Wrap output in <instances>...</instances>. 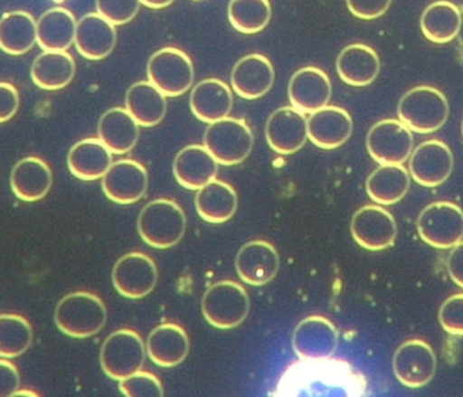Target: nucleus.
<instances>
[{
  "instance_id": "f257e3e1",
  "label": "nucleus",
  "mask_w": 463,
  "mask_h": 397,
  "mask_svg": "<svg viewBox=\"0 0 463 397\" xmlns=\"http://www.w3.org/2000/svg\"><path fill=\"white\" fill-rule=\"evenodd\" d=\"M108 322L105 303L90 292L64 296L54 309V323L64 336L86 339L97 336Z\"/></svg>"
},
{
  "instance_id": "f03ea898",
  "label": "nucleus",
  "mask_w": 463,
  "mask_h": 397,
  "mask_svg": "<svg viewBox=\"0 0 463 397\" xmlns=\"http://www.w3.org/2000/svg\"><path fill=\"white\" fill-rule=\"evenodd\" d=\"M187 219L181 205L167 198L151 201L141 211L137 230L148 246L167 250L176 246L186 233Z\"/></svg>"
},
{
  "instance_id": "7ed1b4c3",
  "label": "nucleus",
  "mask_w": 463,
  "mask_h": 397,
  "mask_svg": "<svg viewBox=\"0 0 463 397\" xmlns=\"http://www.w3.org/2000/svg\"><path fill=\"white\" fill-rule=\"evenodd\" d=\"M399 119L420 135L437 132L450 114L448 98L431 86H418L402 95L397 109Z\"/></svg>"
},
{
  "instance_id": "20e7f679",
  "label": "nucleus",
  "mask_w": 463,
  "mask_h": 397,
  "mask_svg": "<svg viewBox=\"0 0 463 397\" xmlns=\"http://www.w3.org/2000/svg\"><path fill=\"white\" fill-rule=\"evenodd\" d=\"M201 306L209 325L220 330H231L247 319L250 304L247 290L241 285L225 279L208 288Z\"/></svg>"
},
{
  "instance_id": "39448f33",
  "label": "nucleus",
  "mask_w": 463,
  "mask_h": 397,
  "mask_svg": "<svg viewBox=\"0 0 463 397\" xmlns=\"http://www.w3.org/2000/svg\"><path fill=\"white\" fill-rule=\"evenodd\" d=\"M203 146L219 165H240L252 152L253 133L244 119L227 117L209 124L203 135Z\"/></svg>"
},
{
  "instance_id": "423d86ee",
  "label": "nucleus",
  "mask_w": 463,
  "mask_h": 397,
  "mask_svg": "<svg viewBox=\"0 0 463 397\" xmlns=\"http://www.w3.org/2000/svg\"><path fill=\"white\" fill-rule=\"evenodd\" d=\"M146 346L136 331L122 328L110 334L100 347V366L106 376L121 382L143 369Z\"/></svg>"
},
{
  "instance_id": "0eeeda50",
  "label": "nucleus",
  "mask_w": 463,
  "mask_h": 397,
  "mask_svg": "<svg viewBox=\"0 0 463 397\" xmlns=\"http://www.w3.org/2000/svg\"><path fill=\"white\" fill-rule=\"evenodd\" d=\"M146 75L165 97H181L194 83V65L189 54L170 46L152 54L146 65Z\"/></svg>"
},
{
  "instance_id": "6e6552de",
  "label": "nucleus",
  "mask_w": 463,
  "mask_h": 397,
  "mask_svg": "<svg viewBox=\"0 0 463 397\" xmlns=\"http://www.w3.org/2000/svg\"><path fill=\"white\" fill-rule=\"evenodd\" d=\"M421 241L438 250H451L463 241V211L448 201L430 203L419 214Z\"/></svg>"
},
{
  "instance_id": "1a4fd4ad",
  "label": "nucleus",
  "mask_w": 463,
  "mask_h": 397,
  "mask_svg": "<svg viewBox=\"0 0 463 397\" xmlns=\"http://www.w3.org/2000/svg\"><path fill=\"white\" fill-rule=\"evenodd\" d=\"M366 147L378 165H404L413 152L412 130L400 119H381L370 128Z\"/></svg>"
},
{
  "instance_id": "9d476101",
  "label": "nucleus",
  "mask_w": 463,
  "mask_h": 397,
  "mask_svg": "<svg viewBox=\"0 0 463 397\" xmlns=\"http://www.w3.org/2000/svg\"><path fill=\"white\" fill-rule=\"evenodd\" d=\"M438 360L434 350L421 339L404 342L394 353L393 372L404 387L418 390L432 382Z\"/></svg>"
},
{
  "instance_id": "9b49d317",
  "label": "nucleus",
  "mask_w": 463,
  "mask_h": 397,
  "mask_svg": "<svg viewBox=\"0 0 463 397\" xmlns=\"http://www.w3.org/2000/svg\"><path fill=\"white\" fill-rule=\"evenodd\" d=\"M354 241L367 251H383L397 239V222L383 205H364L351 220Z\"/></svg>"
},
{
  "instance_id": "f8f14e48",
  "label": "nucleus",
  "mask_w": 463,
  "mask_h": 397,
  "mask_svg": "<svg viewBox=\"0 0 463 397\" xmlns=\"http://www.w3.org/2000/svg\"><path fill=\"white\" fill-rule=\"evenodd\" d=\"M117 292L130 300L146 298L157 284V268L143 252H129L117 260L111 273Z\"/></svg>"
},
{
  "instance_id": "ddd939ff",
  "label": "nucleus",
  "mask_w": 463,
  "mask_h": 397,
  "mask_svg": "<svg viewBox=\"0 0 463 397\" xmlns=\"http://www.w3.org/2000/svg\"><path fill=\"white\" fill-rule=\"evenodd\" d=\"M339 346V331L324 317H307L293 333L294 353L304 361H324L334 357Z\"/></svg>"
},
{
  "instance_id": "4468645a",
  "label": "nucleus",
  "mask_w": 463,
  "mask_h": 397,
  "mask_svg": "<svg viewBox=\"0 0 463 397\" xmlns=\"http://www.w3.org/2000/svg\"><path fill=\"white\" fill-rule=\"evenodd\" d=\"M454 170V156L450 147L432 138L416 147L410 157V174L416 184L424 187H438L445 184Z\"/></svg>"
},
{
  "instance_id": "2eb2a0df",
  "label": "nucleus",
  "mask_w": 463,
  "mask_h": 397,
  "mask_svg": "<svg viewBox=\"0 0 463 397\" xmlns=\"http://www.w3.org/2000/svg\"><path fill=\"white\" fill-rule=\"evenodd\" d=\"M102 190L113 203L132 205L138 203L148 190V171L136 160H118L103 175Z\"/></svg>"
},
{
  "instance_id": "dca6fc26",
  "label": "nucleus",
  "mask_w": 463,
  "mask_h": 397,
  "mask_svg": "<svg viewBox=\"0 0 463 397\" xmlns=\"http://www.w3.org/2000/svg\"><path fill=\"white\" fill-rule=\"evenodd\" d=\"M266 140L279 155H293L307 141V118L293 106L277 109L267 119Z\"/></svg>"
},
{
  "instance_id": "f3484780",
  "label": "nucleus",
  "mask_w": 463,
  "mask_h": 397,
  "mask_svg": "<svg viewBox=\"0 0 463 397\" xmlns=\"http://www.w3.org/2000/svg\"><path fill=\"white\" fill-rule=\"evenodd\" d=\"M288 94L293 108L302 113L312 114L328 106L332 83L320 68L304 67L291 76Z\"/></svg>"
},
{
  "instance_id": "a211bd4d",
  "label": "nucleus",
  "mask_w": 463,
  "mask_h": 397,
  "mask_svg": "<svg viewBox=\"0 0 463 397\" xmlns=\"http://www.w3.org/2000/svg\"><path fill=\"white\" fill-rule=\"evenodd\" d=\"M279 270L277 249L266 241H252L240 249L236 271L244 284L261 287L269 284Z\"/></svg>"
},
{
  "instance_id": "6ab92c4d",
  "label": "nucleus",
  "mask_w": 463,
  "mask_h": 397,
  "mask_svg": "<svg viewBox=\"0 0 463 397\" xmlns=\"http://www.w3.org/2000/svg\"><path fill=\"white\" fill-rule=\"evenodd\" d=\"M275 71L271 61L260 53L241 57L231 73L232 89L242 99H259L271 90Z\"/></svg>"
},
{
  "instance_id": "aec40b11",
  "label": "nucleus",
  "mask_w": 463,
  "mask_h": 397,
  "mask_svg": "<svg viewBox=\"0 0 463 397\" xmlns=\"http://www.w3.org/2000/svg\"><path fill=\"white\" fill-rule=\"evenodd\" d=\"M350 113L337 106H326L307 118V138L321 149H335L347 143L353 135Z\"/></svg>"
},
{
  "instance_id": "412c9836",
  "label": "nucleus",
  "mask_w": 463,
  "mask_h": 397,
  "mask_svg": "<svg viewBox=\"0 0 463 397\" xmlns=\"http://www.w3.org/2000/svg\"><path fill=\"white\" fill-rule=\"evenodd\" d=\"M116 24L100 14L90 13L81 16L76 24L75 46L87 60H102L110 56L116 48Z\"/></svg>"
},
{
  "instance_id": "4be33fe9",
  "label": "nucleus",
  "mask_w": 463,
  "mask_h": 397,
  "mask_svg": "<svg viewBox=\"0 0 463 397\" xmlns=\"http://www.w3.org/2000/svg\"><path fill=\"white\" fill-rule=\"evenodd\" d=\"M219 163L205 146L184 147L174 160V175L184 189L200 190L216 179Z\"/></svg>"
},
{
  "instance_id": "5701e85b",
  "label": "nucleus",
  "mask_w": 463,
  "mask_h": 397,
  "mask_svg": "<svg viewBox=\"0 0 463 397\" xmlns=\"http://www.w3.org/2000/svg\"><path fill=\"white\" fill-rule=\"evenodd\" d=\"M190 352V339L181 326L165 323L152 330L146 339V354L162 368L181 365Z\"/></svg>"
},
{
  "instance_id": "b1692460",
  "label": "nucleus",
  "mask_w": 463,
  "mask_h": 397,
  "mask_svg": "<svg viewBox=\"0 0 463 397\" xmlns=\"http://www.w3.org/2000/svg\"><path fill=\"white\" fill-rule=\"evenodd\" d=\"M52 184L51 167L40 157H24L11 171V190L18 200L24 203L43 200L51 190Z\"/></svg>"
},
{
  "instance_id": "393cba45",
  "label": "nucleus",
  "mask_w": 463,
  "mask_h": 397,
  "mask_svg": "<svg viewBox=\"0 0 463 397\" xmlns=\"http://www.w3.org/2000/svg\"><path fill=\"white\" fill-rule=\"evenodd\" d=\"M233 108V95L228 84L219 79H205L195 84L190 94V109L200 121L212 124L227 118Z\"/></svg>"
},
{
  "instance_id": "a878e982",
  "label": "nucleus",
  "mask_w": 463,
  "mask_h": 397,
  "mask_svg": "<svg viewBox=\"0 0 463 397\" xmlns=\"http://www.w3.org/2000/svg\"><path fill=\"white\" fill-rule=\"evenodd\" d=\"M336 70L345 83L366 87L380 75V56L364 43H351L337 56Z\"/></svg>"
},
{
  "instance_id": "bb28decb",
  "label": "nucleus",
  "mask_w": 463,
  "mask_h": 397,
  "mask_svg": "<svg viewBox=\"0 0 463 397\" xmlns=\"http://www.w3.org/2000/svg\"><path fill=\"white\" fill-rule=\"evenodd\" d=\"M71 174L81 181H97L103 178L113 165V152L99 137L78 141L67 157Z\"/></svg>"
},
{
  "instance_id": "cd10ccee",
  "label": "nucleus",
  "mask_w": 463,
  "mask_h": 397,
  "mask_svg": "<svg viewBox=\"0 0 463 397\" xmlns=\"http://www.w3.org/2000/svg\"><path fill=\"white\" fill-rule=\"evenodd\" d=\"M98 136L113 154H128L137 144L140 125L127 109L113 108L100 117Z\"/></svg>"
},
{
  "instance_id": "c85d7f7f",
  "label": "nucleus",
  "mask_w": 463,
  "mask_h": 397,
  "mask_svg": "<svg viewBox=\"0 0 463 397\" xmlns=\"http://www.w3.org/2000/svg\"><path fill=\"white\" fill-rule=\"evenodd\" d=\"M125 105L140 127L159 125L167 114V97L151 81H137L128 90Z\"/></svg>"
},
{
  "instance_id": "c756f323",
  "label": "nucleus",
  "mask_w": 463,
  "mask_h": 397,
  "mask_svg": "<svg viewBox=\"0 0 463 397\" xmlns=\"http://www.w3.org/2000/svg\"><path fill=\"white\" fill-rule=\"evenodd\" d=\"M76 64L67 51H43L32 65L33 83L43 90H61L75 78Z\"/></svg>"
},
{
  "instance_id": "7c9ffc66",
  "label": "nucleus",
  "mask_w": 463,
  "mask_h": 397,
  "mask_svg": "<svg viewBox=\"0 0 463 397\" xmlns=\"http://www.w3.org/2000/svg\"><path fill=\"white\" fill-rule=\"evenodd\" d=\"M411 174L402 165H381L366 181V192L378 205L400 203L410 192Z\"/></svg>"
},
{
  "instance_id": "2f4dec72",
  "label": "nucleus",
  "mask_w": 463,
  "mask_h": 397,
  "mask_svg": "<svg viewBox=\"0 0 463 397\" xmlns=\"http://www.w3.org/2000/svg\"><path fill=\"white\" fill-rule=\"evenodd\" d=\"M237 193L224 181L209 182L198 190L195 195V208L201 219L211 224L230 222L237 211Z\"/></svg>"
},
{
  "instance_id": "473e14b6",
  "label": "nucleus",
  "mask_w": 463,
  "mask_h": 397,
  "mask_svg": "<svg viewBox=\"0 0 463 397\" xmlns=\"http://www.w3.org/2000/svg\"><path fill=\"white\" fill-rule=\"evenodd\" d=\"M75 15L64 7L45 11L37 21V43L43 51H67L75 43Z\"/></svg>"
},
{
  "instance_id": "72a5a7b5",
  "label": "nucleus",
  "mask_w": 463,
  "mask_h": 397,
  "mask_svg": "<svg viewBox=\"0 0 463 397\" xmlns=\"http://www.w3.org/2000/svg\"><path fill=\"white\" fill-rule=\"evenodd\" d=\"M421 32L434 43H451L461 32L462 13L458 5L449 0L431 3L421 14Z\"/></svg>"
},
{
  "instance_id": "f704fd0d",
  "label": "nucleus",
  "mask_w": 463,
  "mask_h": 397,
  "mask_svg": "<svg viewBox=\"0 0 463 397\" xmlns=\"http://www.w3.org/2000/svg\"><path fill=\"white\" fill-rule=\"evenodd\" d=\"M37 43V21L27 11H10L0 18V49L11 56L27 53Z\"/></svg>"
},
{
  "instance_id": "c9c22d12",
  "label": "nucleus",
  "mask_w": 463,
  "mask_h": 397,
  "mask_svg": "<svg viewBox=\"0 0 463 397\" xmlns=\"http://www.w3.org/2000/svg\"><path fill=\"white\" fill-rule=\"evenodd\" d=\"M228 16L237 32L256 34L269 24L271 5L269 0H231Z\"/></svg>"
},
{
  "instance_id": "e433bc0d",
  "label": "nucleus",
  "mask_w": 463,
  "mask_h": 397,
  "mask_svg": "<svg viewBox=\"0 0 463 397\" xmlns=\"http://www.w3.org/2000/svg\"><path fill=\"white\" fill-rule=\"evenodd\" d=\"M33 344V328L24 317L0 315V358L19 357Z\"/></svg>"
},
{
  "instance_id": "4c0bfd02",
  "label": "nucleus",
  "mask_w": 463,
  "mask_h": 397,
  "mask_svg": "<svg viewBox=\"0 0 463 397\" xmlns=\"http://www.w3.org/2000/svg\"><path fill=\"white\" fill-rule=\"evenodd\" d=\"M119 391L127 397H163L162 383L155 374L149 372H136L132 376L119 382Z\"/></svg>"
},
{
  "instance_id": "58836bf2",
  "label": "nucleus",
  "mask_w": 463,
  "mask_h": 397,
  "mask_svg": "<svg viewBox=\"0 0 463 397\" xmlns=\"http://www.w3.org/2000/svg\"><path fill=\"white\" fill-rule=\"evenodd\" d=\"M97 13L113 24H129L140 11L141 0H97Z\"/></svg>"
},
{
  "instance_id": "ea45409f",
  "label": "nucleus",
  "mask_w": 463,
  "mask_h": 397,
  "mask_svg": "<svg viewBox=\"0 0 463 397\" xmlns=\"http://www.w3.org/2000/svg\"><path fill=\"white\" fill-rule=\"evenodd\" d=\"M443 330L453 336H463V293L450 296L439 309Z\"/></svg>"
},
{
  "instance_id": "a19ab883",
  "label": "nucleus",
  "mask_w": 463,
  "mask_h": 397,
  "mask_svg": "<svg viewBox=\"0 0 463 397\" xmlns=\"http://www.w3.org/2000/svg\"><path fill=\"white\" fill-rule=\"evenodd\" d=\"M345 2L351 14L364 21L380 18L392 5V0H345Z\"/></svg>"
},
{
  "instance_id": "79ce46f5",
  "label": "nucleus",
  "mask_w": 463,
  "mask_h": 397,
  "mask_svg": "<svg viewBox=\"0 0 463 397\" xmlns=\"http://www.w3.org/2000/svg\"><path fill=\"white\" fill-rule=\"evenodd\" d=\"M19 108L18 90L7 81H0V124L10 121Z\"/></svg>"
},
{
  "instance_id": "37998d69",
  "label": "nucleus",
  "mask_w": 463,
  "mask_h": 397,
  "mask_svg": "<svg viewBox=\"0 0 463 397\" xmlns=\"http://www.w3.org/2000/svg\"><path fill=\"white\" fill-rule=\"evenodd\" d=\"M21 377L18 369L7 358L0 360V397H13L19 390Z\"/></svg>"
},
{
  "instance_id": "c03bdc74",
  "label": "nucleus",
  "mask_w": 463,
  "mask_h": 397,
  "mask_svg": "<svg viewBox=\"0 0 463 397\" xmlns=\"http://www.w3.org/2000/svg\"><path fill=\"white\" fill-rule=\"evenodd\" d=\"M448 271L454 284L463 289V241L451 249L448 258Z\"/></svg>"
},
{
  "instance_id": "a18cd8bd",
  "label": "nucleus",
  "mask_w": 463,
  "mask_h": 397,
  "mask_svg": "<svg viewBox=\"0 0 463 397\" xmlns=\"http://www.w3.org/2000/svg\"><path fill=\"white\" fill-rule=\"evenodd\" d=\"M174 2L175 0H141V5L154 8V10H159V8H165L167 5H173Z\"/></svg>"
},
{
  "instance_id": "49530a36",
  "label": "nucleus",
  "mask_w": 463,
  "mask_h": 397,
  "mask_svg": "<svg viewBox=\"0 0 463 397\" xmlns=\"http://www.w3.org/2000/svg\"><path fill=\"white\" fill-rule=\"evenodd\" d=\"M18 396H38L37 393L33 392V391L26 390H18L15 393H14L13 397Z\"/></svg>"
},
{
  "instance_id": "de8ad7c7",
  "label": "nucleus",
  "mask_w": 463,
  "mask_h": 397,
  "mask_svg": "<svg viewBox=\"0 0 463 397\" xmlns=\"http://www.w3.org/2000/svg\"><path fill=\"white\" fill-rule=\"evenodd\" d=\"M462 136H463V121H462Z\"/></svg>"
}]
</instances>
